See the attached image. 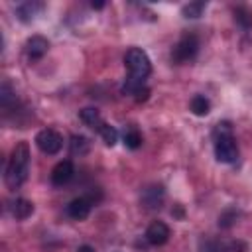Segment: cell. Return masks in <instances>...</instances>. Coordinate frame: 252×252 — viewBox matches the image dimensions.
I'll use <instances>...</instances> for the list:
<instances>
[{"instance_id": "21", "label": "cell", "mask_w": 252, "mask_h": 252, "mask_svg": "<svg viewBox=\"0 0 252 252\" xmlns=\"http://www.w3.org/2000/svg\"><path fill=\"white\" fill-rule=\"evenodd\" d=\"M236 211L234 209H228V211H224L222 215H220V219H219V224L222 226V228H226V226H230L234 220H236Z\"/></svg>"}, {"instance_id": "7", "label": "cell", "mask_w": 252, "mask_h": 252, "mask_svg": "<svg viewBox=\"0 0 252 252\" xmlns=\"http://www.w3.org/2000/svg\"><path fill=\"white\" fill-rule=\"evenodd\" d=\"M167 238H169V228H167V224L161 222V220H154V222L148 226V230H146V240H148L150 244H154V246L165 244Z\"/></svg>"}, {"instance_id": "2", "label": "cell", "mask_w": 252, "mask_h": 252, "mask_svg": "<svg viewBox=\"0 0 252 252\" xmlns=\"http://www.w3.org/2000/svg\"><path fill=\"white\" fill-rule=\"evenodd\" d=\"M124 65L128 69V73L136 79H146L152 73V63L150 57L146 55V51L138 49V47H130L124 55Z\"/></svg>"}, {"instance_id": "5", "label": "cell", "mask_w": 252, "mask_h": 252, "mask_svg": "<svg viewBox=\"0 0 252 252\" xmlns=\"http://www.w3.org/2000/svg\"><path fill=\"white\" fill-rule=\"evenodd\" d=\"M35 146H37L43 154L53 156V154H57V152L61 150L63 138H61L59 132H55V130H51V128H45V130H39V132L35 134Z\"/></svg>"}, {"instance_id": "4", "label": "cell", "mask_w": 252, "mask_h": 252, "mask_svg": "<svg viewBox=\"0 0 252 252\" xmlns=\"http://www.w3.org/2000/svg\"><path fill=\"white\" fill-rule=\"evenodd\" d=\"M215 156L220 163H232L238 158V146L234 142V136H215Z\"/></svg>"}, {"instance_id": "14", "label": "cell", "mask_w": 252, "mask_h": 252, "mask_svg": "<svg viewBox=\"0 0 252 252\" xmlns=\"http://www.w3.org/2000/svg\"><path fill=\"white\" fill-rule=\"evenodd\" d=\"M191 110H193V114H197V116H205V114H209V110H211V102H209L203 94H197V96L191 98Z\"/></svg>"}, {"instance_id": "3", "label": "cell", "mask_w": 252, "mask_h": 252, "mask_svg": "<svg viewBox=\"0 0 252 252\" xmlns=\"http://www.w3.org/2000/svg\"><path fill=\"white\" fill-rule=\"evenodd\" d=\"M199 51V39L195 33H185L181 35V39L175 43L173 51H171V59L175 63H187L191 61Z\"/></svg>"}, {"instance_id": "16", "label": "cell", "mask_w": 252, "mask_h": 252, "mask_svg": "<svg viewBox=\"0 0 252 252\" xmlns=\"http://www.w3.org/2000/svg\"><path fill=\"white\" fill-rule=\"evenodd\" d=\"M124 146L130 148V150H136L142 146V134L136 130V128H128L124 130Z\"/></svg>"}, {"instance_id": "22", "label": "cell", "mask_w": 252, "mask_h": 252, "mask_svg": "<svg viewBox=\"0 0 252 252\" xmlns=\"http://www.w3.org/2000/svg\"><path fill=\"white\" fill-rule=\"evenodd\" d=\"M228 252H246V244H242V242H232L230 248H228Z\"/></svg>"}, {"instance_id": "24", "label": "cell", "mask_w": 252, "mask_h": 252, "mask_svg": "<svg viewBox=\"0 0 252 252\" xmlns=\"http://www.w3.org/2000/svg\"><path fill=\"white\" fill-rule=\"evenodd\" d=\"M91 6H93V8H94V10H100V8H102V6H104V2H93V4H91Z\"/></svg>"}, {"instance_id": "25", "label": "cell", "mask_w": 252, "mask_h": 252, "mask_svg": "<svg viewBox=\"0 0 252 252\" xmlns=\"http://www.w3.org/2000/svg\"><path fill=\"white\" fill-rule=\"evenodd\" d=\"M77 252H94V250H93L91 246H81V248H79Z\"/></svg>"}, {"instance_id": "15", "label": "cell", "mask_w": 252, "mask_h": 252, "mask_svg": "<svg viewBox=\"0 0 252 252\" xmlns=\"http://www.w3.org/2000/svg\"><path fill=\"white\" fill-rule=\"evenodd\" d=\"M98 134H100V138L104 140V144H106V146H110V148L118 142V132H116V128H114V126H110V124H106V122L100 126Z\"/></svg>"}, {"instance_id": "12", "label": "cell", "mask_w": 252, "mask_h": 252, "mask_svg": "<svg viewBox=\"0 0 252 252\" xmlns=\"http://www.w3.org/2000/svg\"><path fill=\"white\" fill-rule=\"evenodd\" d=\"M32 213H33V203H32V201H28V199H16V201L12 203V215H14L18 220L28 219Z\"/></svg>"}, {"instance_id": "17", "label": "cell", "mask_w": 252, "mask_h": 252, "mask_svg": "<svg viewBox=\"0 0 252 252\" xmlns=\"http://www.w3.org/2000/svg\"><path fill=\"white\" fill-rule=\"evenodd\" d=\"M140 89H144V79H136L132 75H128L124 79V85H122V93L124 94H136Z\"/></svg>"}, {"instance_id": "9", "label": "cell", "mask_w": 252, "mask_h": 252, "mask_svg": "<svg viewBox=\"0 0 252 252\" xmlns=\"http://www.w3.org/2000/svg\"><path fill=\"white\" fill-rule=\"evenodd\" d=\"M49 49V41L41 35H32L26 41V53L30 59H41Z\"/></svg>"}, {"instance_id": "20", "label": "cell", "mask_w": 252, "mask_h": 252, "mask_svg": "<svg viewBox=\"0 0 252 252\" xmlns=\"http://www.w3.org/2000/svg\"><path fill=\"white\" fill-rule=\"evenodd\" d=\"M89 150V140L85 136H73L71 138V152L73 154H87Z\"/></svg>"}, {"instance_id": "23", "label": "cell", "mask_w": 252, "mask_h": 252, "mask_svg": "<svg viewBox=\"0 0 252 252\" xmlns=\"http://www.w3.org/2000/svg\"><path fill=\"white\" fill-rule=\"evenodd\" d=\"M148 94H150V91L144 87V89H140V91H138L134 96H136V100H138V102H142V100H146V98H148Z\"/></svg>"}, {"instance_id": "8", "label": "cell", "mask_w": 252, "mask_h": 252, "mask_svg": "<svg viewBox=\"0 0 252 252\" xmlns=\"http://www.w3.org/2000/svg\"><path fill=\"white\" fill-rule=\"evenodd\" d=\"M91 207H93V201L89 197H77L67 205V215L75 220H83L89 217Z\"/></svg>"}, {"instance_id": "6", "label": "cell", "mask_w": 252, "mask_h": 252, "mask_svg": "<svg viewBox=\"0 0 252 252\" xmlns=\"http://www.w3.org/2000/svg\"><path fill=\"white\" fill-rule=\"evenodd\" d=\"M73 173H75L73 161H71V159H63V161H59V163L51 169V183L57 185V187H61V185H65V183L71 181Z\"/></svg>"}, {"instance_id": "18", "label": "cell", "mask_w": 252, "mask_h": 252, "mask_svg": "<svg viewBox=\"0 0 252 252\" xmlns=\"http://www.w3.org/2000/svg\"><path fill=\"white\" fill-rule=\"evenodd\" d=\"M234 20H236L244 30H250V28H252V12H250L248 8H244V6H238V8L234 10Z\"/></svg>"}, {"instance_id": "11", "label": "cell", "mask_w": 252, "mask_h": 252, "mask_svg": "<svg viewBox=\"0 0 252 252\" xmlns=\"http://www.w3.org/2000/svg\"><path fill=\"white\" fill-rule=\"evenodd\" d=\"M79 116H81V120H83L89 128H93V130H96V132H98L100 126L104 124V122L100 120L98 110H96V108H91V106H89V108H83V110L79 112Z\"/></svg>"}, {"instance_id": "1", "label": "cell", "mask_w": 252, "mask_h": 252, "mask_svg": "<svg viewBox=\"0 0 252 252\" xmlns=\"http://www.w3.org/2000/svg\"><path fill=\"white\" fill-rule=\"evenodd\" d=\"M30 171V146L28 142H20L14 146L10 154V161L6 165V185L10 189H18L26 179Z\"/></svg>"}, {"instance_id": "10", "label": "cell", "mask_w": 252, "mask_h": 252, "mask_svg": "<svg viewBox=\"0 0 252 252\" xmlns=\"http://www.w3.org/2000/svg\"><path fill=\"white\" fill-rule=\"evenodd\" d=\"M163 187L161 185H152L148 189H144L142 193V203L148 207V209H159L161 203H163Z\"/></svg>"}, {"instance_id": "13", "label": "cell", "mask_w": 252, "mask_h": 252, "mask_svg": "<svg viewBox=\"0 0 252 252\" xmlns=\"http://www.w3.org/2000/svg\"><path fill=\"white\" fill-rule=\"evenodd\" d=\"M41 8H43V6L37 4V2H28V4H22V6L18 8V16H20L22 22H30Z\"/></svg>"}, {"instance_id": "19", "label": "cell", "mask_w": 252, "mask_h": 252, "mask_svg": "<svg viewBox=\"0 0 252 252\" xmlns=\"http://www.w3.org/2000/svg\"><path fill=\"white\" fill-rule=\"evenodd\" d=\"M205 2H189V4H185L183 8H181V14L185 16V18H199L201 14H203V10H205Z\"/></svg>"}]
</instances>
